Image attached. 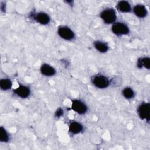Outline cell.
I'll list each match as a JSON object with an SVG mask.
<instances>
[{"label":"cell","mask_w":150,"mask_h":150,"mask_svg":"<svg viewBox=\"0 0 150 150\" xmlns=\"http://www.w3.org/2000/svg\"><path fill=\"white\" fill-rule=\"evenodd\" d=\"M100 16L105 24H113L117 19L116 12L112 8L104 9L100 13Z\"/></svg>","instance_id":"cell-1"},{"label":"cell","mask_w":150,"mask_h":150,"mask_svg":"<svg viewBox=\"0 0 150 150\" xmlns=\"http://www.w3.org/2000/svg\"><path fill=\"white\" fill-rule=\"evenodd\" d=\"M93 84L98 88L103 89L108 87L110 84V79L105 76L102 74H97L91 79Z\"/></svg>","instance_id":"cell-2"},{"label":"cell","mask_w":150,"mask_h":150,"mask_svg":"<svg viewBox=\"0 0 150 150\" xmlns=\"http://www.w3.org/2000/svg\"><path fill=\"white\" fill-rule=\"evenodd\" d=\"M137 113L141 120L149 122L150 120V104L146 102L141 103L138 107Z\"/></svg>","instance_id":"cell-3"},{"label":"cell","mask_w":150,"mask_h":150,"mask_svg":"<svg viewBox=\"0 0 150 150\" xmlns=\"http://www.w3.org/2000/svg\"><path fill=\"white\" fill-rule=\"evenodd\" d=\"M111 31L117 36H122L127 35L129 32V29L125 23L118 22L112 24Z\"/></svg>","instance_id":"cell-4"},{"label":"cell","mask_w":150,"mask_h":150,"mask_svg":"<svg viewBox=\"0 0 150 150\" xmlns=\"http://www.w3.org/2000/svg\"><path fill=\"white\" fill-rule=\"evenodd\" d=\"M57 33L61 38L66 40H71L75 36L74 32L66 26H59L57 29Z\"/></svg>","instance_id":"cell-5"},{"label":"cell","mask_w":150,"mask_h":150,"mask_svg":"<svg viewBox=\"0 0 150 150\" xmlns=\"http://www.w3.org/2000/svg\"><path fill=\"white\" fill-rule=\"evenodd\" d=\"M71 109L77 114L81 115L84 114L87 111L88 107L82 101L74 99L71 102Z\"/></svg>","instance_id":"cell-6"},{"label":"cell","mask_w":150,"mask_h":150,"mask_svg":"<svg viewBox=\"0 0 150 150\" xmlns=\"http://www.w3.org/2000/svg\"><path fill=\"white\" fill-rule=\"evenodd\" d=\"M14 93L22 98H28L30 94V90L29 87L20 84L17 88L13 90Z\"/></svg>","instance_id":"cell-7"},{"label":"cell","mask_w":150,"mask_h":150,"mask_svg":"<svg viewBox=\"0 0 150 150\" xmlns=\"http://www.w3.org/2000/svg\"><path fill=\"white\" fill-rule=\"evenodd\" d=\"M33 19L41 25H47L50 21V18L49 15L45 12H40L33 15Z\"/></svg>","instance_id":"cell-8"},{"label":"cell","mask_w":150,"mask_h":150,"mask_svg":"<svg viewBox=\"0 0 150 150\" xmlns=\"http://www.w3.org/2000/svg\"><path fill=\"white\" fill-rule=\"evenodd\" d=\"M132 11L139 18H144L148 15L147 9L144 5L138 4L135 5Z\"/></svg>","instance_id":"cell-9"},{"label":"cell","mask_w":150,"mask_h":150,"mask_svg":"<svg viewBox=\"0 0 150 150\" xmlns=\"http://www.w3.org/2000/svg\"><path fill=\"white\" fill-rule=\"evenodd\" d=\"M40 70L41 73L45 76H54L56 73V69L52 66L51 65L47 64V63H44L42 64L40 68Z\"/></svg>","instance_id":"cell-10"},{"label":"cell","mask_w":150,"mask_h":150,"mask_svg":"<svg viewBox=\"0 0 150 150\" xmlns=\"http://www.w3.org/2000/svg\"><path fill=\"white\" fill-rule=\"evenodd\" d=\"M83 130V125L77 121H72L69 125V131L73 134H78Z\"/></svg>","instance_id":"cell-11"},{"label":"cell","mask_w":150,"mask_h":150,"mask_svg":"<svg viewBox=\"0 0 150 150\" xmlns=\"http://www.w3.org/2000/svg\"><path fill=\"white\" fill-rule=\"evenodd\" d=\"M117 9L122 13H128L132 10L130 4L126 1H119L117 4Z\"/></svg>","instance_id":"cell-12"},{"label":"cell","mask_w":150,"mask_h":150,"mask_svg":"<svg viewBox=\"0 0 150 150\" xmlns=\"http://www.w3.org/2000/svg\"><path fill=\"white\" fill-rule=\"evenodd\" d=\"M137 66L139 69L144 67L147 70L150 69V59L149 57H140L138 59L137 62Z\"/></svg>","instance_id":"cell-13"},{"label":"cell","mask_w":150,"mask_h":150,"mask_svg":"<svg viewBox=\"0 0 150 150\" xmlns=\"http://www.w3.org/2000/svg\"><path fill=\"white\" fill-rule=\"evenodd\" d=\"M93 45L95 49L100 53H105L108 50V45L104 42L97 40L94 42Z\"/></svg>","instance_id":"cell-14"},{"label":"cell","mask_w":150,"mask_h":150,"mask_svg":"<svg viewBox=\"0 0 150 150\" xmlns=\"http://www.w3.org/2000/svg\"><path fill=\"white\" fill-rule=\"evenodd\" d=\"M12 86V83L9 79L4 78L0 80V88L2 90L6 91L11 88Z\"/></svg>","instance_id":"cell-15"},{"label":"cell","mask_w":150,"mask_h":150,"mask_svg":"<svg viewBox=\"0 0 150 150\" xmlns=\"http://www.w3.org/2000/svg\"><path fill=\"white\" fill-rule=\"evenodd\" d=\"M122 94L126 99L128 100H130L134 98L135 95L134 91L129 87H125L122 91Z\"/></svg>","instance_id":"cell-16"},{"label":"cell","mask_w":150,"mask_h":150,"mask_svg":"<svg viewBox=\"0 0 150 150\" xmlns=\"http://www.w3.org/2000/svg\"><path fill=\"white\" fill-rule=\"evenodd\" d=\"M9 136L6 129L3 127L0 128V141L2 142H7L9 141Z\"/></svg>","instance_id":"cell-17"},{"label":"cell","mask_w":150,"mask_h":150,"mask_svg":"<svg viewBox=\"0 0 150 150\" xmlns=\"http://www.w3.org/2000/svg\"><path fill=\"white\" fill-rule=\"evenodd\" d=\"M63 114H64L63 110L60 107L58 108L55 112V117L57 118H60L63 116Z\"/></svg>","instance_id":"cell-18"}]
</instances>
